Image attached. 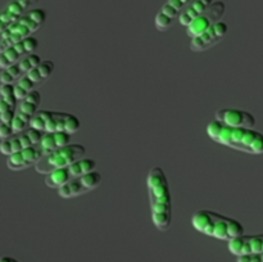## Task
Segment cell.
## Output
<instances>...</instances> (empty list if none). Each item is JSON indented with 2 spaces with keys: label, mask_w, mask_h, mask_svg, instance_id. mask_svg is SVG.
<instances>
[{
  "label": "cell",
  "mask_w": 263,
  "mask_h": 262,
  "mask_svg": "<svg viewBox=\"0 0 263 262\" xmlns=\"http://www.w3.org/2000/svg\"><path fill=\"white\" fill-rule=\"evenodd\" d=\"M39 48V40L35 36L25 39V40L15 43L10 45L9 48L5 49L0 53V69H4L7 67L12 66L15 62L21 61L25 57L35 53L36 49Z\"/></svg>",
  "instance_id": "14"
},
{
  "label": "cell",
  "mask_w": 263,
  "mask_h": 262,
  "mask_svg": "<svg viewBox=\"0 0 263 262\" xmlns=\"http://www.w3.org/2000/svg\"><path fill=\"white\" fill-rule=\"evenodd\" d=\"M46 21V10L43 8H32L7 30L0 33V53L10 45L33 36Z\"/></svg>",
  "instance_id": "4"
},
{
  "label": "cell",
  "mask_w": 263,
  "mask_h": 262,
  "mask_svg": "<svg viewBox=\"0 0 263 262\" xmlns=\"http://www.w3.org/2000/svg\"><path fill=\"white\" fill-rule=\"evenodd\" d=\"M207 135L216 143L248 154L263 153V134L256 128L234 127L213 120L207 125Z\"/></svg>",
  "instance_id": "2"
},
{
  "label": "cell",
  "mask_w": 263,
  "mask_h": 262,
  "mask_svg": "<svg viewBox=\"0 0 263 262\" xmlns=\"http://www.w3.org/2000/svg\"><path fill=\"white\" fill-rule=\"evenodd\" d=\"M18 98L14 85L8 84L0 86V139L13 135V121L18 107Z\"/></svg>",
  "instance_id": "8"
},
{
  "label": "cell",
  "mask_w": 263,
  "mask_h": 262,
  "mask_svg": "<svg viewBox=\"0 0 263 262\" xmlns=\"http://www.w3.org/2000/svg\"><path fill=\"white\" fill-rule=\"evenodd\" d=\"M43 152L39 149L37 145L30 146V148L22 149L17 153L8 156L7 167L10 171H23L30 167H35L36 163L43 158Z\"/></svg>",
  "instance_id": "20"
},
{
  "label": "cell",
  "mask_w": 263,
  "mask_h": 262,
  "mask_svg": "<svg viewBox=\"0 0 263 262\" xmlns=\"http://www.w3.org/2000/svg\"><path fill=\"white\" fill-rule=\"evenodd\" d=\"M215 0H193L189 5L184 9V12L180 14L179 23L182 27H187L194 20H197L199 15L207 12L208 8L212 5Z\"/></svg>",
  "instance_id": "22"
},
{
  "label": "cell",
  "mask_w": 263,
  "mask_h": 262,
  "mask_svg": "<svg viewBox=\"0 0 263 262\" xmlns=\"http://www.w3.org/2000/svg\"><path fill=\"white\" fill-rule=\"evenodd\" d=\"M229 32V25L225 21H218L215 25L211 26L208 30H205L204 32L200 33L197 38L192 39L190 41V49L195 53H200V51L208 50L212 46L217 45L218 43L225 39V36Z\"/></svg>",
  "instance_id": "13"
},
{
  "label": "cell",
  "mask_w": 263,
  "mask_h": 262,
  "mask_svg": "<svg viewBox=\"0 0 263 262\" xmlns=\"http://www.w3.org/2000/svg\"><path fill=\"white\" fill-rule=\"evenodd\" d=\"M193 0H167L154 18V25L158 31H167L174 21L179 20L180 14Z\"/></svg>",
  "instance_id": "16"
},
{
  "label": "cell",
  "mask_w": 263,
  "mask_h": 262,
  "mask_svg": "<svg viewBox=\"0 0 263 262\" xmlns=\"http://www.w3.org/2000/svg\"><path fill=\"white\" fill-rule=\"evenodd\" d=\"M215 120L234 127H256L257 120L251 112L239 108H221L216 112Z\"/></svg>",
  "instance_id": "17"
},
{
  "label": "cell",
  "mask_w": 263,
  "mask_h": 262,
  "mask_svg": "<svg viewBox=\"0 0 263 262\" xmlns=\"http://www.w3.org/2000/svg\"><path fill=\"white\" fill-rule=\"evenodd\" d=\"M72 141V135L63 131H55V133H44L40 143L37 144L39 149L43 152V154L51 153L62 146L68 145Z\"/></svg>",
  "instance_id": "21"
},
{
  "label": "cell",
  "mask_w": 263,
  "mask_h": 262,
  "mask_svg": "<svg viewBox=\"0 0 263 262\" xmlns=\"http://www.w3.org/2000/svg\"><path fill=\"white\" fill-rule=\"evenodd\" d=\"M236 262H263V252H261V253L239 256L236 257Z\"/></svg>",
  "instance_id": "25"
},
{
  "label": "cell",
  "mask_w": 263,
  "mask_h": 262,
  "mask_svg": "<svg viewBox=\"0 0 263 262\" xmlns=\"http://www.w3.org/2000/svg\"><path fill=\"white\" fill-rule=\"evenodd\" d=\"M0 262H20V261H18V259H15L14 257L2 256V257H0Z\"/></svg>",
  "instance_id": "26"
},
{
  "label": "cell",
  "mask_w": 263,
  "mask_h": 262,
  "mask_svg": "<svg viewBox=\"0 0 263 262\" xmlns=\"http://www.w3.org/2000/svg\"><path fill=\"white\" fill-rule=\"evenodd\" d=\"M95 170H97V161L92 158H86V157L77 159L76 162L68 166V171L72 179L89 174V172L95 171Z\"/></svg>",
  "instance_id": "24"
},
{
  "label": "cell",
  "mask_w": 263,
  "mask_h": 262,
  "mask_svg": "<svg viewBox=\"0 0 263 262\" xmlns=\"http://www.w3.org/2000/svg\"><path fill=\"white\" fill-rule=\"evenodd\" d=\"M30 127L43 131V133L63 131V133L73 135L81 128V121L77 116L68 112L39 109L31 120Z\"/></svg>",
  "instance_id": "5"
},
{
  "label": "cell",
  "mask_w": 263,
  "mask_h": 262,
  "mask_svg": "<svg viewBox=\"0 0 263 262\" xmlns=\"http://www.w3.org/2000/svg\"><path fill=\"white\" fill-rule=\"evenodd\" d=\"M44 133L36 128L28 127L21 133H14L8 138L2 139L0 141V153L4 156H12L22 149L35 146L40 143Z\"/></svg>",
  "instance_id": "9"
},
{
  "label": "cell",
  "mask_w": 263,
  "mask_h": 262,
  "mask_svg": "<svg viewBox=\"0 0 263 262\" xmlns=\"http://www.w3.org/2000/svg\"><path fill=\"white\" fill-rule=\"evenodd\" d=\"M41 61H43V59H41V57L39 55V54L32 53L30 54V55L22 58L21 61L13 63L12 66L2 69V71H0V86L8 84L14 85L21 77L25 76L30 69H32L33 67L37 66Z\"/></svg>",
  "instance_id": "15"
},
{
  "label": "cell",
  "mask_w": 263,
  "mask_h": 262,
  "mask_svg": "<svg viewBox=\"0 0 263 262\" xmlns=\"http://www.w3.org/2000/svg\"><path fill=\"white\" fill-rule=\"evenodd\" d=\"M85 154H86V148L82 144L69 143L68 145L62 146L51 153L43 156V158L36 163L35 170L37 174L48 175L54 170L67 167L77 159L84 158Z\"/></svg>",
  "instance_id": "6"
},
{
  "label": "cell",
  "mask_w": 263,
  "mask_h": 262,
  "mask_svg": "<svg viewBox=\"0 0 263 262\" xmlns=\"http://www.w3.org/2000/svg\"><path fill=\"white\" fill-rule=\"evenodd\" d=\"M102 174L99 171H91L89 174H85L82 176L74 177L71 181L67 182L66 185H63L62 188L58 189L59 197L66 198H76L80 195H84L86 193L92 192L94 189H97L100 184H102Z\"/></svg>",
  "instance_id": "10"
},
{
  "label": "cell",
  "mask_w": 263,
  "mask_h": 262,
  "mask_svg": "<svg viewBox=\"0 0 263 262\" xmlns=\"http://www.w3.org/2000/svg\"><path fill=\"white\" fill-rule=\"evenodd\" d=\"M229 251L234 256H246V254L261 253L263 252V234H254V235H243L234 238L228 244Z\"/></svg>",
  "instance_id": "19"
},
{
  "label": "cell",
  "mask_w": 263,
  "mask_h": 262,
  "mask_svg": "<svg viewBox=\"0 0 263 262\" xmlns=\"http://www.w3.org/2000/svg\"><path fill=\"white\" fill-rule=\"evenodd\" d=\"M226 12V4L221 0H215L212 3L210 8L207 9V12L203 13L202 15L197 18V20L193 21L186 28V35L190 39H194L197 36H199L200 33L204 32L205 30L211 27L212 25H215L216 22L221 21V18L223 17Z\"/></svg>",
  "instance_id": "12"
},
{
  "label": "cell",
  "mask_w": 263,
  "mask_h": 262,
  "mask_svg": "<svg viewBox=\"0 0 263 262\" xmlns=\"http://www.w3.org/2000/svg\"><path fill=\"white\" fill-rule=\"evenodd\" d=\"M39 0H10L0 10V33L7 30L10 25L20 20L23 14L32 9Z\"/></svg>",
  "instance_id": "18"
},
{
  "label": "cell",
  "mask_w": 263,
  "mask_h": 262,
  "mask_svg": "<svg viewBox=\"0 0 263 262\" xmlns=\"http://www.w3.org/2000/svg\"><path fill=\"white\" fill-rule=\"evenodd\" d=\"M41 94L39 90H33L30 94L26 95L22 100L18 102L17 112H15L14 121H13V131L21 133L30 127L31 120L40 108Z\"/></svg>",
  "instance_id": "11"
},
{
  "label": "cell",
  "mask_w": 263,
  "mask_h": 262,
  "mask_svg": "<svg viewBox=\"0 0 263 262\" xmlns=\"http://www.w3.org/2000/svg\"><path fill=\"white\" fill-rule=\"evenodd\" d=\"M192 225L204 235L226 241L246 234V229L240 221L212 210L197 211L192 217Z\"/></svg>",
  "instance_id": "3"
},
{
  "label": "cell",
  "mask_w": 263,
  "mask_h": 262,
  "mask_svg": "<svg viewBox=\"0 0 263 262\" xmlns=\"http://www.w3.org/2000/svg\"><path fill=\"white\" fill-rule=\"evenodd\" d=\"M72 177L69 175L68 166L62 167V169H57L51 171L50 174L45 175V184L46 186L51 188V189H59L67 182L71 181Z\"/></svg>",
  "instance_id": "23"
},
{
  "label": "cell",
  "mask_w": 263,
  "mask_h": 262,
  "mask_svg": "<svg viewBox=\"0 0 263 262\" xmlns=\"http://www.w3.org/2000/svg\"><path fill=\"white\" fill-rule=\"evenodd\" d=\"M152 221L161 231H167L172 225L174 205L168 179L162 167H152L146 176Z\"/></svg>",
  "instance_id": "1"
},
{
  "label": "cell",
  "mask_w": 263,
  "mask_h": 262,
  "mask_svg": "<svg viewBox=\"0 0 263 262\" xmlns=\"http://www.w3.org/2000/svg\"><path fill=\"white\" fill-rule=\"evenodd\" d=\"M55 64L50 59H43L40 63L21 77L14 84V91L18 100H22L26 95L36 90L39 85L44 84L53 74Z\"/></svg>",
  "instance_id": "7"
}]
</instances>
